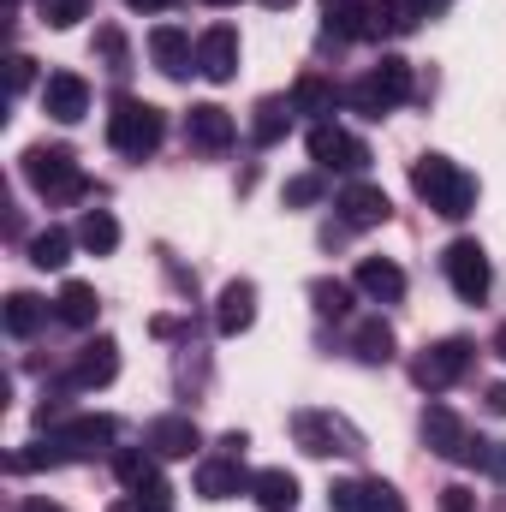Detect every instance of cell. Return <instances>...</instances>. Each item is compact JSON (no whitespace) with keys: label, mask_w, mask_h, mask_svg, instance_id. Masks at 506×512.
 <instances>
[{"label":"cell","mask_w":506,"mask_h":512,"mask_svg":"<svg viewBox=\"0 0 506 512\" xmlns=\"http://www.w3.org/2000/svg\"><path fill=\"white\" fill-rule=\"evenodd\" d=\"M411 191H417L435 215H447V221H465V215L477 209V179H471L459 161H447V155H417V161H411Z\"/></svg>","instance_id":"cell-1"},{"label":"cell","mask_w":506,"mask_h":512,"mask_svg":"<svg viewBox=\"0 0 506 512\" xmlns=\"http://www.w3.org/2000/svg\"><path fill=\"white\" fill-rule=\"evenodd\" d=\"M24 179H30V191H42L48 203H78V197L90 191V179H84V167H78V155H72L66 143H30V149H24Z\"/></svg>","instance_id":"cell-2"},{"label":"cell","mask_w":506,"mask_h":512,"mask_svg":"<svg viewBox=\"0 0 506 512\" xmlns=\"http://www.w3.org/2000/svg\"><path fill=\"white\" fill-rule=\"evenodd\" d=\"M161 137H167V120H161L155 102H137V96H120V102H114V114H108V143H114L126 161L155 155Z\"/></svg>","instance_id":"cell-3"},{"label":"cell","mask_w":506,"mask_h":512,"mask_svg":"<svg viewBox=\"0 0 506 512\" xmlns=\"http://www.w3.org/2000/svg\"><path fill=\"white\" fill-rule=\"evenodd\" d=\"M405 96H411V66H405L399 54H381V66H370V72L352 84V108H358L364 120H387Z\"/></svg>","instance_id":"cell-4"},{"label":"cell","mask_w":506,"mask_h":512,"mask_svg":"<svg viewBox=\"0 0 506 512\" xmlns=\"http://www.w3.org/2000/svg\"><path fill=\"white\" fill-rule=\"evenodd\" d=\"M114 477H120V489L131 495V507L137 512H167V477H161V459L149 453V447H120L114 453Z\"/></svg>","instance_id":"cell-5"},{"label":"cell","mask_w":506,"mask_h":512,"mask_svg":"<svg viewBox=\"0 0 506 512\" xmlns=\"http://www.w3.org/2000/svg\"><path fill=\"white\" fill-rule=\"evenodd\" d=\"M471 364H477V346H471L465 334H447V340H435V346H423V352H417L411 382L423 387V393H447V387L459 382Z\"/></svg>","instance_id":"cell-6"},{"label":"cell","mask_w":506,"mask_h":512,"mask_svg":"<svg viewBox=\"0 0 506 512\" xmlns=\"http://www.w3.org/2000/svg\"><path fill=\"white\" fill-rule=\"evenodd\" d=\"M292 441L310 453V459H334V453H364L358 429L334 411H292Z\"/></svg>","instance_id":"cell-7"},{"label":"cell","mask_w":506,"mask_h":512,"mask_svg":"<svg viewBox=\"0 0 506 512\" xmlns=\"http://www.w3.org/2000/svg\"><path fill=\"white\" fill-rule=\"evenodd\" d=\"M114 435H120L114 417H60V423L48 429V441L60 447L66 465H72V459H102V453H114Z\"/></svg>","instance_id":"cell-8"},{"label":"cell","mask_w":506,"mask_h":512,"mask_svg":"<svg viewBox=\"0 0 506 512\" xmlns=\"http://www.w3.org/2000/svg\"><path fill=\"white\" fill-rule=\"evenodd\" d=\"M441 268H447V280H453V292H459L465 304H483V298H489V286H495L489 251H483L477 239H453V245L441 251Z\"/></svg>","instance_id":"cell-9"},{"label":"cell","mask_w":506,"mask_h":512,"mask_svg":"<svg viewBox=\"0 0 506 512\" xmlns=\"http://www.w3.org/2000/svg\"><path fill=\"white\" fill-rule=\"evenodd\" d=\"M310 161L322 167V173H364L370 167V149H364V137H352L346 126H310Z\"/></svg>","instance_id":"cell-10"},{"label":"cell","mask_w":506,"mask_h":512,"mask_svg":"<svg viewBox=\"0 0 506 512\" xmlns=\"http://www.w3.org/2000/svg\"><path fill=\"white\" fill-rule=\"evenodd\" d=\"M197 72H203L209 84L239 78V30H233V24H209V30L197 36Z\"/></svg>","instance_id":"cell-11"},{"label":"cell","mask_w":506,"mask_h":512,"mask_svg":"<svg viewBox=\"0 0 506 512\" xmlns=\"http://www.w3.org/2000/svg\"><path fill=\"white\" fill-rule=\"evenodd\" d=\"M42 114L60 120V126H78V120L90 114V84H84L78 72H48V84H42Z\"/></svg>","instance_id":"cell-12"},{"label":"cell","mask_w":506,"mask_h":512,"mask_svg":"<svg viewBox=\"0 0 506 512\" xmlns=\"http://www.w3.org/2000/svg\"><path fill=\"white\" fill-rule=\"evenodd\" d=\"M143 447H149L155 459H191V453L203 447V429H197L191 417L167 411V417H155V423L143 429Z\"/></svg>","instance_id":"cell-13"},{"label":"cell","mask_w":506,"mask_h":512,"mask_svg":"<svg viewBox=\"0 0 506 512\" xmlns=\"http://www.w3.org/2000/svg\"><path fill=\"white\" fill-rule=\"evenodd\" d=\"M114 376H120V346L108 334H96V340L78 346V358L66 370V387H108Z\"/></svg>","instance_id":"cell-14"},{"label":"cell","mask_w":506,"mask_h":512,"mask_svg":"<svg viewBox=\"0 0 506 512\" xmlns=\"http://www.w3.org/2000/svg\"><path fill=\"white\" fill-rule=\"evenodd\" d=\"M465 441H471V429L459 423L453 405H429V411H423V447H429L435 459H465Z\"/></svg>","instance_id":"cell-15"},{"label":"cell","mask_w":506,"mask_h":512,"mask_svg":"<svg viewBox=\"0 0 506 512\" xmlns=\"http://www.w3.org/2000/svg\"><path fill=\"white\" fill-rule=\"evenodd\" d=\"M387 215H393V203H387L381 185H364V179H358V185L340 191V221H346L352 233H370V227H381Z\"/></svg>","instance_id":"cell-16"},{"label":"cell","mask_w":506,"mask_h":512,"mask_svg":"<svg viewBox=\"0 0 506 512\" xmlns=\"http://www.w3.org/2000/svg\"><path fill=\"white\" fill-rule=\"evenodd\" d=\"M251 489V471H245V459H203L197 465V495L203 501H233V495H245Z\"/></svg>","instance_id":"cell-17"},{"label":"cell","mask_w":506,"mask_h":512,"mask_svg":"<svg viewBox=\"0 0 506 512\" xmlns=\"http://www.w3.org/2000/svg\"><path fill=\"white\" fill-rule=\"evenodd\" d=\"M149 54H155V66H161L167 78L197 72V48H191V36H185L179 24H155V30H149Z\"/></svg>","instance_id":"cell-18"},{"label":"cell","mask_w":506,"mask_h":512,"mask_svg":"<svg viewBox=\"0 0 506 512\" xmlns=\"http://www.w3.org/2000/svg\"><path fill=\"white\" fill-rule=\"evenodd\" d=\"M352 286H358L364 298H376V304H399V298H405V268L387 262V256H364L358 274H352Z\"/></svg>","instance_id":"cell-19"},{"label":"cell","mask_w":506,"mask_h":512,"mask_svg":"<svg viewBox=\"0 0 506 512\" xmlns=\"http://www.w3.org/2000/svg\"><path fill=\"white\" fill-rule=\"evenodd\" d=\"M185 137H191L197 149L221 155V149L233 143V114H227V108H215V102H197V108L185 114Z\"/></svg>","instance_id":"cell-20"},{"label":"cell","mask_w":506,"mask_h":512,"mask_svg":"<svg viewBox=\"0 0 506 512\" xmlns=\"http://www.w3.org/2000/svg\"><path fill=\"white\" fill-rule=\"evenodd\" d=\"M292 108L304 114V120H316V126H328L334 120V108H340V90L322 78V72H304L298 84H292Z\"/></svg>","instance_id":"cell-21"},{"label":"cell","mask_w":506,"mask_h":512,"mask_svg":"<svg viewBox=\"0 0 506 512\" xmlns=\"http://www.w3.org/2000/svg\"><path fill=\"white\" fill-rule=\"evenodd\" d=\"M256 322V286L251 280H233V286H221V304H215V328L233 340V334H245Z\"/></svg>","instance_id":"cell-22"},{"label":"cell","mask_w":506,"mask_h":512,"mask_svg":"<svg viewBox=\"0 0 506 512\" xmlns=\"http://www.w3.org/2000/svg\"><path fill=\"white\" fill-rule=\"evenodd\" d=\"M96 310H102V298H96L90 280H66L60 298H54V316H60L66 328H96Z\"/></svg>","instance_id":"cell-23"},{"label":"cell","mask_w":506,"mask_h":512,"mask_svg":"<svg viewBox=\"0 0 506 512\" xmlns=\"http://www.w3.org/2000/svg\"><path fill=\"white\" fill-rule=\"evenodd\" d=\"M251 495L262 501V512H292L298 507V477L280 471V465H268V471H256L251 477Z\"/></svg>","instance_id":"cell-24"},{"label":"cell","mask_w":506,"mask_h":512,"mask_svg":"<svg viewBox=\"0 0 506 512\" xmlns=\"http://www.w3.org/2000/svg\"><path fill=\"white\" fill-rule=\"evenodd\" d=\"M292 114H298L292 96H262V102H256V120H251V137L262 149H274V143L286 137V126H292Z\"/></svg>","instance_id":"cell-25"},{"label":"cell","mask_w":506,"mask_h":512,"mask_svg":"<svg viewBox=\"0 0 506 512\" xmlns=\"http://www.w3.org/2000/svg\"><path fill=\"white\" fill-rule=\"evenodd\" d=\"M78 245L90 256H114L120 251V221L108 215V209H84V221H78Z\"/></svg>","instance_id":"cell-26"},{"label":"cell","mask_w":506,"mask_h":512,"mask_svg":"<svg viewBox=\"0 0 506 512\" xmlns=\"http://www.w3.org/2000/svg\"><path fill=\"white\" fill-rule=\"evenodd\" d=\"M0 316H6V334H12V340H30V334L42 328V316H48V304H42L36 292H12Z\"/></svg>","instance_id":"cell-27"},{"label":"cell","mask_w":506,"mask_h":512,"mask_svg":"<svg viewBox=\"0 0 506 512\" xmlns=\"http://www.w3.org/2000/svg\"><path fill=\"white\" fill-rule=\"evenodd\" d=\"M352 352H358L364 364H387V358H393V328H387L381 316H364V322L352 328Z\"/></svg>","instance_id":"cell-28"},{"label":"cell","mask_w":506,"mask_h":512,"mask_svg":"<svg viewBox=\"0 0 506 512\" xmlns=\"http://www.w3.org/2000/svg\"><path fill=\"white\" fill-rule=\"evenodd\" d=\"M72 245H78V233H66V227H48V233H36V239H30V262L54 274V268H66V262H72Z\"/></svg>","instance_id":"cell-29"},{"label":"cell","mask_w":506,"mask_h":512,"mask_svg":"<svg viewBox=\"0 0 506 512\" xmlns=\"http://www.w3.org/2000/svg\"><path fill=\"white\" fill-rule=\"evenodd\" d=\"M310 304H316V316H352V286L346 280H310Z\"/></svg>","instance_id":"cell-30"},{"label":"cell","mask_w":506,"mask_h":512,"mask_svg":"<svg viewBox=\"0 0 506 512\" xmlns=\"http://www.w3.org/2000/svg\"><path fill=\"white\" fill-rule=\"evenodd\" d=\"M78 18H90V0H42V24H54V30H72Z\"/></svg>","instance_id":"cell-31"},{"label":"cell","mask_w":506,"mask_h":512,"mask_svg":"<svg viewBox=\"0 0 506 512\" xmlns=\"http://www.w3.org/2000/svg\"><path fill=\"white\" fill-rule=\"evenodd\" d=\"M54 465H66L54 441H42V447H24V453H12V471H54Z\"/></svg>","instance_id":"cell-32"},{"label":"cell","mask_w":506,"mask_h":512,"mask_svg":"<svg viewBox=\"0 0 506 512\" xmlns=\"http://www.w3.org/2000/svg\"><path fill=\"white\" fill-rule=\"evenodd\" d=\"M364 512H405V501H399V489H393V483L364 477Z\"/></svg>","instance_id":"cell-33"},{"label":"cell","mask_w":506,"mask_h":512,"mask_svg":"<svg viewBox=\"0 0 506 512\" xmlns=\"http://www.w3.org/2000/svg\"><path fill=\"white\" fill-rule=\"evenodd\" d=\"M96 48H102V60H108V72H131L126 60V36H120V30H114V24H102V30H96Z\"/></svg>","instance_id":"cell-34"},{"label":"cell","mask_w":506,"mask_h":512,"mask_svg":"<svg viewBox=\"0 0 506 512\" xmlns=\"http://www.w3.org/2000/svg\"><path fill=\"white\" fill-rule=\"evenodd\" d=\"M322 197V173H298V179H286V203L292 209H310Z\"/></svg>","instance_id":"cell-35"},{"label":"cell","mask_w":506,"mask_h":512,"mask_svg":"<svg viewBox=\"0 0 506 512\" xmlns=\"http://www.w3.org/2000/svg\"><path fill=\"white\" fill-rule=\"evenodd\" d=\"M328 512H364V477L334 483V489H328Z\"/></svg>","instance_id":"cell-36"},{"label":"cell","mask_w":506,"mask_h":512,"mask_svg":"<svg viewBox=\"0 0 506 512\" xmlns=\"http://www.w3.org/2000/svg\"><path fill=\"white\" fill-rule=\"evenodd\" d=\"M477 507V501H471V489H459V483H453V489H441V512H471Z\"/></svg>","instance_id":"cell-37"},{"label":"cell","mask_w":506,"mask_h":512,"mask_svg":"<svg viewBox=\"0 0 506 512\" xmlns=\"http://www.w3.org/2000/svg\"><path fill=\"white\" fill-rule=\"evenodd\" d=\"M30 78H36V60L12 54V96H18V90H30Z\"/></svg>","instance_id":"cell-38"},{"label":"cell","mask_w":506,"mask_h":512,"mask_svg":"<svg viewBox=\"0 0 506 512\" xmlns=\"http://www.w3.org/2000/svg\"><path fill=\"white\" fill-rule=\"evenodd\" d=\"M483 471H489L495 483H506V441H489V459H483Z\"/></svg>","instance_id":"cell-39"},{"label":"cell","mask_w":506,"mask_h":512,"mask_svg":"<svg viewBox=\"0 0 506 512\" xmlns=\"http://www.w3.org/2000/svg\"><path fill=\"white\" fill-rule=\"evenodd\" d=\"M245 447H251V435H245V429H233V435H221V453H227V459H245Z\"/></svg>","instance_id":"cell-40"},{"label":"cell","mask_w":506,"mask_h":512,"mask_svg":"<svg viewBox=\"0 0 506 512\" xmlns=\"http://www.w3.org/2000/svg\"><path fill=\"white\" fill-rule=\"evenodd\" d=\"M483 405H489L495 417H506V382H495V387H489V393H483Z\"/></svg>","instance_id":"cell-41"},{"label":"cell","mask_w":506,"mask_h":512,"mask_svg":"<svg viewBox=\"0 0 506 512\" xmlns=\"http://www.w3.org/2000/svg\"><path fill=\"white\" fill-rule=\"evenodd\" d=\"M18 512H66V507H54L48 495H30V501H24V507H18Z\"/></svg>","instance_id":"cell-42"},{"label":"cell","mask_w":506,"mask_h":512,"mask_svg":"<svg viewBox=\"0 0 506 512\" xmlns=\"http://www.w3.org/2000/svg\"><path fill=\"white\" fill-rule=\"evenodd\" d=\"M126 6H137V12H167V6H179V0H126Z\"/></svg>","instance_id":"cell-43"},{"label":"cell","mask_w":506,"mask_h":512,"mask_svg":"<svg viewBox=\"0 0 506 512\" xmlns=\"http://www.w3.org/2000/svg\"><path fill=\"white\" fill-rule=\"evenodd\" d=\"M495 352H501V358H506V322H501V328H495Z\"/></svg>","instance_id":"cell-44"},{"label":"cell","mask_w":506,"mask_h":512,"mask_svg":"<svg viewBox=\"0 0 506 512\" xmlns=\"http://www.w3.org/2000/svg\"><path fill=\"white\" fill-rule=\"evenodd\" d=\"M262 6H268V12H286V6H292V0H262Z\"/></svg>","instance_id":"cell-45"},{"label":"cell","mask_w":506,"mask_h":512,"mask_svg":"<svg viewBox=\"0 0 506 512\" xmlns=\"http://www.w3.org/2000/svg\"><path fill=\"white\" fill-rule=\"evenodd\" d=\"M209 6H233V0H209Z\"/></svg>","instance_id":"cell-46"},{"label":"cell","mask_w":506,"mask_h":512,"mask_svg":"<svg viewBox=\"0 0 506 512\" xmlns=\"http://www.w3.org/2000/svg\"><path fill=\"white\" fill-rule=\"evenodd\" d=\"M114 512H131V507H114Z\"/></svg>","instance_id":"cell-47"},{"label":"cell","mask_w":506,"mask_h":512,"mask_svg":"<svg viewBox=\"0 0 506 512\" xmlns=\"http://www.w3.org/2000/svg\"><path fill=\"white\" fill-rule=\"evenodd\" d=\"M12 6H18V0H12Z\"/></svg>","instance_id":"cell-48"}]
</instances>
